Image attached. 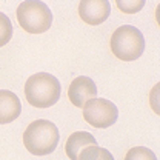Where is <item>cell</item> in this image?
Listing matches in <instances>:
<instances>
[{"instance_id":"6da1fadb","label":"cell","mask_w":160,"mask_h":160,"mask_svg":"<svg viewBox=\"0 0 160 160\" xmlns=\"http://www.w3.org/2000/svg\"><path fill=\"white\" fill-rule=\"evenodd\" d=\"M57 126L45 119L31 122L23 132V145L34 156H48L56 151L59 145Z\"/></svg>"},{"instance_id":"7a4b0ae2","label":"cell","mask_w":160,"mask_h":160,"mask_svg":"<svg viewBox=\"0 0 160 160\" xmlns=\"http://www.w3.org/2000/svg\"><path fill=\"white\" fill-rule=\"evenodd\" d=\"M25 97L34 108H49L60 99V82L48 72L32 74L25 83Z\"/></svg>"},{"instance_id":"3957f363","label":"cell","mask_w":160,"mask_h":160,"mask_svg":"<svg viewBox=\"0 0 160 160\" xmlns=\"http://www.w3.org/2000/svg\"><path fill=\"white\" fill-rule=\"evenodd\" d=\"M109 48L119 60H137L145 51V37L132 25L119 26L109 40Z\"/></svg>"},{"instance_id":"277c9868","label":"cell","mask_w":160,"mask_h":160,"mask_svg":"<svg viewBox=\"0 0 160 160\" xmlns=\"http://www.w3.org/2000/svg\"><path fill=\"white\" fill-rule=\"evenodd\" d=\"M17 22L23 31L29 34H42L51 28L52 12L43 2L26 0L17 8Z\"/></svg>"},{"instance_id":"5b68a950","label":"cell","mask_w":160,"mask_h":160,"mask_svg":"<svg viewBox=\"0 0 160 160\" xmlns=\"http://www.w3.org/2000/svg\"><path fill=\"white\" fill-rule=\"evenodd\" d=\"M119 117L117 106L106 99H92L83 106V119L88 125L94 128H109Z\"/></svg>"},{"instance_id":"8992f818","label":"cell","mask_w":160,"mask_h":160,"mask_svg":"<svg viewBox=\"0 0 160 160\" xmlns=\"http://www.w3.org/2000/svg\"><path fill=\"white\" fill-rule=\"evenodd\" d=\"M96 97H97V86L89 77L85 76L76 77L68 88V99L77 108H83L89 100Z\"/></svg>"},{"instance_id":"52a82bcc","label":"cell","mask_w":160,"mask_h":160,"mask_svg":"<svg viewBox=\"0 0 160 160\" xmlns=\"http://www.w3.org/2000/svg\"><path fill=\"white\" fill-rule=\"evenodd\" d=\"M111 5L108 0H82L79 3V16L86 25H100L109 17Z\"/></svg>"},{"instance_id":"ba28073f","label":"cell","mask_w":160,"mask_h":160,"mask_svg":"<svg viewBox=\"0 0 160 160\" xmlns=\"http://www.w3.org/2000/svg\"><path fill=\"white\" fill-rule=\"evenodd\" d=\"M22 112V103L19 97L6 89H0V125L11 123Z\"/></svg>"},{"instance_id":"9c48e42d","label":"cell","mask_w":160,"mask_h":160,"mask_svg":"<svg viewBox=\"0 0 160 160\" xmlns=\"http://www.w3.org/2000/svg\"><path fill=\"white\" fill-rule=\"evenodd\" d=\"M92 145H97L92 134H89L86 131H77V132H72L68 137L66 143H65V152L69 157V160H77L80 152L85 148L92 146Z\"/></svg>"},{"instance_id":"30bf717a","label":"cell","mask_w":160,"mask_h":160,"mask_svg":"<svg viewBox=\"0 0 160 160\" xmlns=\"http://www.w3.org/2000/svg\"><path fill=\"white\" fill-rule=\"evenodd\" d=\"M77 160H114V157H112V154L108 149L100 148L97 145H92V146L85 148L80 152Z\"/></svg>"},{"instance_id":"8fae6325","label":"cell","mask_w":160,"mask_h":160,"mask_svg":"<svg viewBox=\"0 0 160 160\" xmlns=\"http://www.w3.org/2000/svg\"><path fill=\"white\" fill-rule=\"evenodd\" d=\"M125 160H157V157H156V154L149 148L136 146V148H131L126 152Z\"/></svg>"},{"instance_id":"7c38bea8","label":"cell","mask_w":160,"mask_h":160,"mask_svg":"<svg viewBox=\"0 0 160 160\" xmlns=\"http://www.w3.org/2000/svg\"><path fill=\"white\" fill-rule=\"evenodd\" d=\"M12 37V23L6 14L0 12V48L5 46Z\"/></svg>"},{"instance_id":"4fadbf2b","label":"cell","mask_w":160,"mask_h":160,"mask_svg":"<svg viewBox=\"0 0 160 160\" xmlns=\"http://www.w3.org/2000/svg\"><path fill=\"white\" fill-rule=\"evenodd\" d=\"M117 8H119L122 12L125 14H134L137 12L139 9L143 8L145 5V0H137V2H123V0H117Z\"/></svg>"}]
</instances>
